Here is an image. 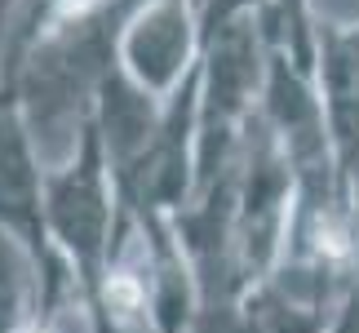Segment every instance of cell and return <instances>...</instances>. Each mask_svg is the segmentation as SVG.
<instances>
[{
  "instance_id": "3957f363",
  "label": "cell",
  "mask_w": 359,
  "mask_h": 333,
  "mask_svg": "<svg viewBox=\"0 0 359 333\" xmlns=\"http://www.w3.org/2000/svg\"><path fill=\"white\" fill-rule=\"evenodd\" d=\"M204 58V0H142L124 22L120 67L151 98H169Z\"/></svg>"
},
{
  "instance_id": "8992f818",
  "label": "cell",
  "mask_w": 359,
  "mask_h": 333,
  "mask_svg": "<svg viewBox=\"0 0 359 333\" xmlns=\"http://www.w3.org/2000/svg\"><path fill=\"white\" fill-rule=\"evenodd\" d=\"M328 333H359V280L346 294V302H341V311H337V320H333Z\"/></svg>"
},
{
  "instance_id": "277c9868",
  "label": "cell",
  "mask_w": 359,
  "mask_h": 333,
  "mask_svg": "<svg viewBox=\"0 0 359 333\" xmlns=\"http://www.w3.org/2000/svg\"><path fill=\"white\" fill-rule=\"evenodd\" d=\"M311 80L315 93H320L328 133H333L341 174L351 183V169L359 164V18L315 13Z\"/></svg>"
},
{
  "instance_id": "52a82bcc",
  "label": "cell",
  "mask_w": 359,
  "mask_h": 333,
  "mask_svg": "<svg viewBox=\"0 0 359 333\" xmlns=\"http://www.w3.org/2000/svg\"><path fill=\"white\" fill-rule=\"evenodd\" d=\"M18 5H22V0H0V53H5V40H9V27H13Z\"/></svg>"
},
{
  "instance_id": "6da1fadb",
  "label": "cell",
  "mask_w": 359,
  "mask_h": 333,
  "mask_svg": "<svg viewBox=\"0 0 359 333\" xmlns=\"http://www.w3.org/2000/svg\"><path fill=\"white\" fill-rule=\"evenodd\" d=\"M45 178H49V164L40 156L32 129H27L18 93L9 85H0V240L32 271L36 325L53 329L62 302L76 298V285L49 235Z\"/></svg>"
},
{
  "instance_id": "7a4b0ae2",
  "label": "cell",
  "mask_w": 359,
  "mask_h": 333,
  "mask_svg": "<svg viewBox=\"0 0 359 333\" xmlns=\"http://www.w3.org/2000/svg\"><path fill=\"white\" fill-rule=\"evenodd\" d=\"M359 271H324L306 262H280L266 280L248 285L231 311L196 325V333H328L355 289Z\"/></svg>"
},
{
  "instance_id": "5b68a950",
  "label": "cell",
  "mask_w": 359,
  "mask_h": 333,
  "mask_svg": "<svg viewBox=\"0 0 359 333\" xmlns=\"http://www.w3.org/2000/svg\"><path fill=\"white\" fill-rule=\"evenodd\" d=\"M36 320V289L27 262L5 244L0 249V333H27Z\"/></svg>"
}]
</instances>
